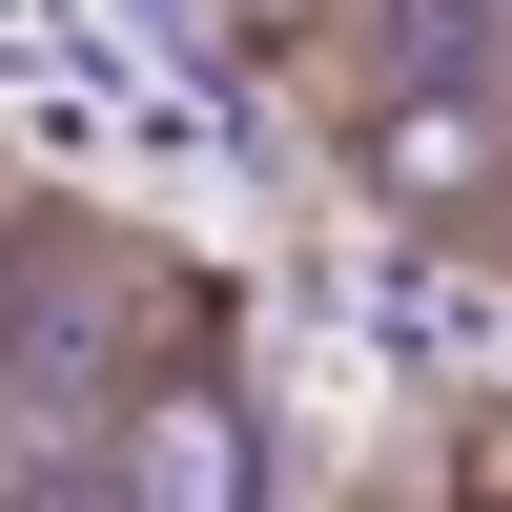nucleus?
Listing matches in <instances>:
<instances>
[{
  "mask_svg": "<svg viewBox=\"0 0 512 512\" xmlns=\"http://www.w3.org/2000/svg\"><path fill=\"white\" fill-rule=\"evenodd\" d=\"M328 164H349L390 226L472 246L512 205V82L492 62H390V82H328Z\"/></svg>",
  "mask_w": 512,
  "mask_h": 512,
  "instance_id": "nucleus-1",
  "label": "nucleus"
},
{
  "mask_svg": "<svg viewBox=\"0 0 512 512\" xmlns=\"http://www.w3.org/2000/svg\"><path fill=\"white\" fill-rule=\"evenodd\" d=\"M82 472H103L82 512H267V431H246V390H226V328H185V349L82 431Z\"/></svg>",
  "mask_w": 512,
  "mask_h": 512,
  "instance_id": "nucleus-2",
  "label": "nucleus"
},
{
  "mask_svg": "<svg viewBox=\"0 0 512 512\" xmlns=\"http://www.w3.org/2000/svg\"><path fill=\"white\" fill-rule=\"evenodd\" d=\"M472 267H512V205H492V226H472Z\"/></svg>",
  "mask_w": 512,
  "mask_h": 512,
  "instance_id": "nucleus-3",
  "label": "nucleus"
},
{
  "mask_svg": "<svg viewBox=\"0 0 512 512\" xmlns=\"http://www.w3.org/2000/svg\"><path fill=\"white\" fill-rule=\"evenodd\" d=\"M431 512H472V492H431Z\"/></svg>",
  "mask_w": 512,
  "mask_h": 512,
  "instance_id": "nucleus-4",
  "label": "nucleus"
}]
</instances>
